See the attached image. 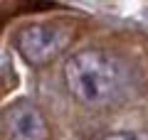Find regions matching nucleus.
Segmentation results:
<instances>
[{"label": "nucleus", "instance_id": "4", "mask_svg": "<svg viewBox=\"0 0 148 140\" xmlns=\"http://www.w3.org/2000/svg\"><path fill=\"white\" fill-rule=\"evenodd\" d=\"M101 140H148L146 130H114V133H106Z\"/></svg>", "mask_w": 148, "mask_h": 140}, {"label": "nucleus", "instance_id": "1", "mask_svg": "<svg viewBox=\"0 0 148 140\" xmlns=\"http://www.w3.org/2000/svg\"><path fill=\"white\" fill-rule=\"evenodd\" d=\"M64 86L74 99L89 108H109L128 96L133 69L121 54L91 47L69 54L62 69Z\"/></svg>", "mask_w": 148, "mask_h": 140}, {"label": "nucleus", "instance_id": "2", "mask_svg": "<svg viewBox=\"0 0 148 140\" xmlns=\"http://www.w3.org/2000/svg\"><path fill=\"white\" fill-rule=\"evenodd\" d=\"M72 42V30L64 25H27L17 32L15 47L27 64L45 67L57 59Z\"/></svg>", "mask_w": 148, "mask_h": 140}, {"label": "nucleus", "instance_id": "3", "mask_svg": "<svg viewBox=\"0 0 148 140\" xmlns=\"http://www.w3.org/2000/svg\"><path fill=\"white\" fill-rule=\"evenodd\" d=\"M8 140H49V125L42 111L30 101H17L5 113Z\"/></svg>", "mask_w": 148, "mask_h": 140}]
</instances>
